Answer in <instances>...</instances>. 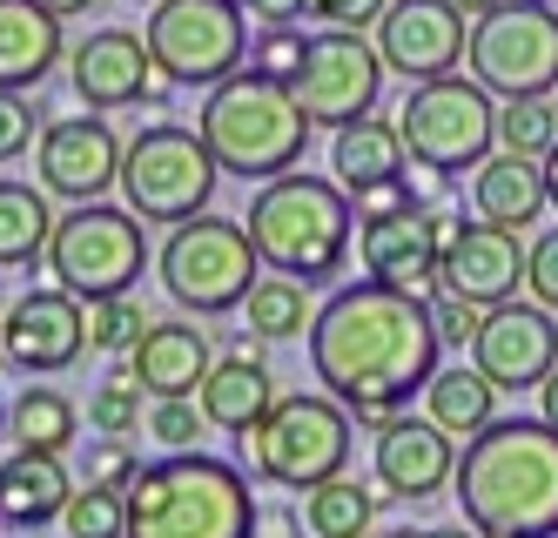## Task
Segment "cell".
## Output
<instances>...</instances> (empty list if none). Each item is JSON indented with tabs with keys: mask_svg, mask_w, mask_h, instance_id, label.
I'll list each match as a JSON object with an SVG mask.
<instances>
[{
	"mask_svg": "<svg viewBox=\"0 0 558 538\" xmlns=\"http://www.w3.org/2000/svg\"><path fill=\"white\" fill-rule=\"evenodd\" d=\"M437 316L424 297L384 283H350L310 323V370L364 431H384L437 378Z\"/></svg>",
	"mask_w": 558,
	"mask_h": 538,
	"instance_id": "1",
	"label": "cell"
},
{
	"mask_svg": "<svg viewBox=\"0 0 558 538\" xmlns=\"http://www.w3.org/2000/svg\"><path fill=\"white\" fill-rule=\"evenodd\" d=\"M451 491L477 538H558V431L545 418H492L458 451Z\"/></svg>",
	"mask_w": 558,
	"mask_h": 538,
	"instance_id": "2",
	"label": "cell"
},
{
	"mask_svg": "<svg viewBox=\"0 0 558 538\" xmlns=\"http://www.w3.org/2000/svg\"><path fill=\"white\" fill-rule=\"evenodd\" d=\"M195 129H203V142H209L222 176H235V182H276V176H290L296 162H303L316 121L296 101L290 81H269L256 68H235L229 81H216V88L203 95Z\"/></svg>",
	"mask_w": 558,
	"mask_h": 538,
	"instance_id": "3",
	"label": "cell"
},
{
	"mask_svg": "<svg viewBox=\"0 0 558 538\" xmlns=\"http://www.w3.org/2000/svg\"><path fill=\"white\" fill-rule=\"evenodd\" d=\"M129 538H256V491L229 458L169 451L129 485Z\"/></svg>",
	"mask_w": 558,
	"mask_h": 538,
	"instance_id": "4",
	"label": "cell"
},
{
	"mask_svg": "<svg viewBox=\"0 0 558 538\" xmlns=\"http://www.w3.org/2000/svg\"><path fill=\"white\" fill-rule=\"evenodd\" d=\"M250 236H256V256L276 276H296V283H330L350 263V242H356V210L343 182L324 176H276L256 189L250 202Z\"/></svg>",
	"mask_w": 558,
	"mask_h": 538,
	"instance_id": "5",
	"label": "cell"
},
{
	"mask_svg": "<svg viewBox=\"0 0 558 538\" xmlns=\"http://www.w3.org/2000/svg\"><path fill=\"white\" fill-rule=\"evenodd\" d=\"M155 270H162V289L189 316H229V310H243L250 289L263 283V256H256L250 223H229V216L175 223Z\"/></svg>",
	"mask_w": 558,
	"mask_h": 538,
	"instance_id": "6",
	"label": "cell"
},
{
	"mask_svg": "<svg viewBox=\"0 0 558 538\" xmlns=\"http://www.w3.org/2000/svg\"><path fill=\"white\" fill-rule=\"evenodd\" d=\"M350 431L356 418L324 391V397H276L269 404V418L256 431H243V458L256 478L269 485H290V491H316L324 478H337L350 465Z\"/></svg>",
	"mask_w": 558,
	"mask_h": 538,
	"instance_id": "7",
	"label": "cell"
},
{
	"mask_svg": "<svg viewBox=\"0 0 558 538\" xmlns=\"http://www.w3.org/2000/svg\"><path fill=\"white\" fill-rule=\"evenodd\" d=\"M397 135H404V155L424 162V169L464 176L498 148V95L477 74H437L417 81L411 101L397 108Z\"/></svg>",
	"mask_w": 558,
	"mask_h": 538,
	"instance_id": "8",
	"label": "cell"
},
{
	"mask_svg": "<svg viewBox=\"0 0 558 538\" xmlns=\"http://www.w3.org/2000/svg\"><path fill=\"white\" fill-rule=\"evenodd\" d=\"M148 55L169 88H216L250 68V8L243 0H155L148 8Z\"/></svg>",
	"mask_w": 558,
	"mask_h": 538,
	"instance_id": "9",
	"label": "cell"
},
{
	"mask_svg": "<svg viewBox=\"0 0 558 538\" xmlns=\"http://www.w3.org/2000/svg\"><path fill=\"white\" fill-rule=\"evenodd\" d=\"M216 155L203 142V129H182V121H155L122 148V195L142 223H189L209 216L216 195Z\"/></svg>",
	"mask_w": 558,
	"mask_h": 538,
	"instance_id": "10",
	"label": "cell"
},
{
	"mask_svg": "<svg viewBox=\"0 0 558 538\" xmlns=\"http://www.w3.org/2000/svg\"><path fill=\"white\" fill-rule=\"evenodd\" d=\"M48 270L82 303H95V297H129V289L142 283V270H148L142 216L135 210H114V202H74V210L54 223Z\"/></svg>",
	"mask_w": 558,
	"mask_h": 538,
	"instance_id": "11",
	"label": "cell"
},
{
	"mask_svg": "<svg viewBox=\"0 0 558 538\" xmlns=\"http://www.w3.org/2000/svg\"><path fill=\"white\" fill-rule=\"evenodd\" d=\"M464 68L498 101L551 95L558 88V8L551 0H505V8L477 14Z\"/></svg>",
	"mask_w": 558,
	"mask_h": 538,
	"instance_id": "12",
	"label": "cell"
},
{
	"mask_svg": "<svg viewBox=\"0 0 558 538\" xmlns=\"http://www.w3.org/2000/svg\"><path fill=\"white\" fill-rule=\"evenodd\" d=\"M464 229L458 210H404L384 223H356V256H364V276L384 289H404V297L437 303L445 297V242Z\"/></svg>",
	"mask_w": 558,
	"mask_h": 538,
	"instance_id": "13",
	"label": "cell"
},
{
	"mask_svg": "<svg viewBox=\"0 0 558 538\" xmlns=\"http://www.w3.org/2000/svg\"><path fill=\"white\" fill-rule=\"evenodd\" d=\"M296 101L310 108V121L324 129H343V121H364L377 108V88H384V55L377 40L364 34H343V27H324L303 55V74L290 81Z\"/></svg>",
	"mask_w": 558,
	"mask_h": 538,
	"instance_id": "14",
	"label": "cell"
},
{
	"mask_svg": "<svg viewBox=\"0 0 558 538\" xmlns=\"http://www.w3.org/2000/svg\"><path fill=\"white\" fill-rule=\"evenodd\" d=\"M88 350V303L74 289H27V297L0 316V357L21 378H61Z\"/></svg>",
	"mask_w": 558,
	"mask_h": 538,
	"instance_id": "15",
	"label": "cell"
},
{
	"mask_svg": "<svg viewBox=\"0 0 558 538\" xmlns=\"http://www.w3.org/2000/svg\"><path fill=\"white\" fill-rule=\"evenodd\" d=\"M122 148L101 115H61L34 142V176L61 202H108V189H122Z\"/></svg>",
	"mask_w": 558,
	"mask_h": 538,
	"instance_id": "16",
	"label": "cell"
},
{
	"mask_svg": "<svg viewBox=\"0 0 558 538\" xmlns=\"http://www.w3.org/2000/svg\"><path fill=\"white\" fill-rule=\"evenodd\" d=\"M377 55H384L390 74H404V81L458 74V61L471 55L464 14L451 8V0H390L384 21H377Z\"/></svg>",
	"mask_w": 558,
	"mask_h": 538,
	"instance_id": "17",
	"label": "cell"
},
{
	"mask_svg": "<svg viewBox=\"0 0 558 538\" xmlns=\"http://www.w3.org/2000/svg\"><path fill=\"white\" fill-rule=\"evenodd\" d=\"M68 81L88 108H135V101H155L169 88L155 55H148V34H129V27H95V34L74 40Z\"/></svg>",
	"mask_w": 558,
	"mask_h": 538,
	"instance_id": "18",
	"label": "cell"
},
{
	"mask_svg": "<svg viewBox=\"0 0 558 538\" xmlns=\"http://www.w3.org/2000/svg\"><path fill=\"white\" fill-rule=\"evenodd\" d=\"M471 363L485 370L498 391H538L558 370V323L545 303H492L485 330L471 344Z\"/></svg>",
	"mask_w": 558,
	"mask_h": 538,
	"instance_id": "19",
	"label": "cell"
},
{
	"mask_svg": "<svg viewBox=\"0 0 558 538\" xmlns=\"http://www.w3.org/2000/svg\"><path fill=\"white\" fill-rule=\"evenodd\" d=\"M371 471L390 499H430V491H445L458 478V438L430 418H411V410H397V418L377 431V451H371Z\"/></svg>",
	"mask_w": 558,
	"mask_h": 538,
	"instance_id": "20",
	"label": "cell"
},
{
	"mask_svg": "<svg viewBox=\"0 0 558 538\" xmlns=\"http://www.w3.org/2000/svg\"><path fill=\"white\" fill-rule=\"evenodd\" d=\"M532 270V250L518 242V229H498L485 216H471L451 242H445V289L451 297H471V303H511L518 283Z\"/></svg>",
	"mask_w": 558,
	"mask_h": 538,
	"instance_id": "21",
	"label": "cell"
},
{
	"mask_svg": "<svg viewBox=\"0 0 558 538\" xmlns=\"http://www.w3.org/2000/svg\"><path fill=\"white\" fill-rule=\"evenodd\" d=\"M209 363H216V350L203 337V323H148L142 344L129 350V378L148 397H195Z\"/></svg>",
	"mask_w": 558,
	"mask_h": 538,
	"instance_id": "22",
	"label": "cell"
},
{
	"mask_svg": "<svg viewBox=\"0 0 558 538\" xmlns=\"http://www.w3.org/2000/svg\"><path fill=\"white\" fill-rule=\"evenodd\" d=\"M68 61L61 14H48L41 0H0V88H41V81Z\"/></svg>",
	"mask_w": 558,
	"mask_h": 538,
	"instance_id": "23",
	"label": "cell"
},
{
	"mask_svg": "<svg viewBox=\"0 0 558 538\" xmlns=\"http://www.w3.org/2000/svg\"><path fill=\"white\" fill-rule=\"evenodd\" d=\"M471 210L498 223V229H518L525 236L551 202H545V162L532 155H511V148H492L485 162H477V176H471Z\"/></svg>",
	"mask_w": 558,
	"mask_h": 538,
	"instance_id": "24",
	"label": "cell"
},
{
	"mask_svg": "<svg viewBox=\"0 0 558 538\" xmlns=\"http://www.w3.org/2000/svg\"><path fill=\"white\" fill-rule=\"evenodd\" d=\"M74 499V478L54 451H14L8 465H0V525L8 531H41L68 512Z\"/></svg>",
	"mask_w": 558,
	"mask_h": 538,
	"instance_id": "25",
	"label": "cell"
},
{
	"mask_svg": "<svg viewBox=\"0 0 558 538\" xmlns=\"http://www.w3.org/2000/svg\"><path fill=\"white\" fill-rule=\"evenodd\" d=\"M195 404H203V418L216 425V431H256L263 418H269V404H276V378L263 370V357H250V350H229V357H216L209 363V378H203V391H195Z\"/></svg>",
	"mask_w": 558,
	"mask_h": 538,
	"instance_id": "26",
	"label": "cell"
},
{
	"mask_svg": "<svg viewBox=\"0 0 558 538\" xmlns=\"http://www.w3.org/2000/svg\"><path fill=\"white\" fill-rule=\"evenodd\" d=\"M424 418L471 444L477 431L498 418V384L477 363H451V370H437V378L424 384Z\"/></svg>",
	"mask_w": 558,
	"mask_h": 538,
	"instance_id": "27",
	"label": "cell"
},
{
	"mask_svg": "<svg viewBox=\"0 0 558 538\" xmlns=\"http://www.w3.org/2000/svg\"><path fill=\"white\" fill-rule=\"evenodd\" d=\"M404 135H397V121H377V115H364V121H343L337 129V142H330V169H337V182H343V195L350 189H364V182H384V176H404Z\"/></svg>",
	"mask_w": 558,
	"mask_h": 538,
	"instance_id": "28",
	"label": "cell"
},
{
	"mask_svg": "<svg viewBox=\"0 0 558 538\" xmlns=\"http://www.w3.org/2000/svg\"><path fill=\"white\" fill-rule=\"evenodd\" d=\"M54 210H48V189L34 182H0V270H27L34 256H48L54 242Z\"/></svg>",
	"mask_w": 558,
	"mask_h": 538,
	"instance_id": "29",
	"label": "cell"
},
{
	"mask_svg": "<svg viewBox=\"0 0 558 538\" xmlns=\"http://www.w3.org/2000/svg\"><path fill=\"white\" fill-rule=\"evenodd\" d=\"M8 438L14 451H61L82 438V410H74V397H61L54 384H27L14 404H8Z\"/></svg>",
	"mask_w": 558,
	"mask_h": 538,
	"instance_id": "30",
	"label": "cell"
},
{
	"mask_svg": "<svg viewBox=\"0 0 558 538\" xmlns=\"http://www.w3.org/2000/svg\"><path fill=\"white\" fill-rule=\"evenodd\" d=\"M377 518V491L356 485V478H324L316 491H303V525L310 538H364Z\"/></svg>",
	"mask_w": 558,
	"mask_h": 538,
	"instance_id": "31",
	"label": "cell"
},
{
	"mask_svg": "<svg viewBox=\"0 0 558 538\" xmlns=\"http://www.w3.org/2000/svg\"><path fill=\"white\" fill-rule=\"evenodd\" d=\"M243 316H250L256 337H269V344L303 337V330L316 323V310H310V283H296V276H263V283L250 289Z\"/></svg>",
	"mask_w": 558,
	"mask_h": 538,
	"instance_id": "32",
	"label": "cell"
},
{
	"mask_svg": "<svg viewBox=\"0 0 558 538\" xmlns=\"http://www.w3.org/2000/svg\"><path fill=\"white\" fill-rule=\"evenodd\" d=\"M498 148L545 162L558 148V101L551 95H525V101H498Z\"/></svg>",
	"mask_w": 558,
	"mask_h": 538,
	"instance_id": "33",
	"label": "cell"
},
{
	"mask_svg": "<svg viewBox=\"0 0 558 538\" xmlns=\"http://www.w3.org/2000/svg\"><path fill=\"white\" fill-rule=\"evenodd\" d=\"M61 531L68 538H129V491L114 485H74V499L61 512Z\"/></svg>",
	"mask_w": 558,
	"mask_h": 538,
	"instance_id": "34",
	"label": "cell"
},
{
	"mask_svg": "<svg viewBox=\"0 0 558 538\" xmlns=\"http://www.w3.org/2000/svg\"><path fill=\"white\" fill-rule=\"evenodd\" d=\"M148 391L129 378H101L95 391H88V431L95 438H135V431H148V404H142Z\"/></svg>",
	"mask_w": 558,
	"mask_h": 538,
	"instance_id": "35",
	"label": "cell"
},
{
	"mask_svg": "<svg viewBox=\"0 0 558 538\" xmlns=\"http://www.w3.org/2000/svg\"><path fill=\"white\" fill-rule=\"evenodd\" d=\"M142 330H148V316H142L135 297H95V303H88V350L129 357V350L142 344Z\"/></svg>",
	"mask_w": 558,
	"mask_h": 538,
	"instance_id": "36",
	"label": "cell"
},
{
	"mask_svg": "<svg viewBox=\"0 0 558 538\" xmlns=\"http://www.w3.org/2000/svg\"><path fill=\"white\" fill-rule=\"evenodd\" d=\"M203 404L195 397H148V438L162 451H195L203 444Z\"/></svg>",
	"mask_w": 558,
	"mask_h": 538,
	"instance_id": "37",
	"label": "cell"
},
{
	"mask_svg": "<svg viewBox=\"0 0 558 538\" xmlns=\"http://www.w3.org/2000/svg\"><path fill=\"white\" fill-rule=\"evenodd\" d=\"M303 55H310V34L303 27H263L250 40V68L269 74V81H296L303 74Z\"/></svg>",
	"mask_w": 558,
	"mask_h": 538,
	"instance_id": "38",
	"label": "cell"
},
{
	"mask_svg": "<svg viewBox=\"0 0 558 538\" xmlns=\"http://www.w3.org/2000/svg\"><path fill=\"white\" fill-rule=\"evenodd\" d=\"M34 142H41V115H34V101L21 88H0V162L27 155Z\"/></svg>",
	"mask_w": 558,
	"mask_h": 538,
	"instance_id": "39",
	"label": "cell"
},
{
	"mask_svg": "<svg viewBox=\"0 0 558 538\" xmlns=\"http://www.w3.org/2000/svg\"><path fill=\"white\" fill-rule=\"evenodd\" d=\"M430 316H437V337H445V350H471L492 310H485V303H471V297H451V289H445V297L430 303Z\"/></svg>",
	"mask_w": 558,
	"mask_h": 538,
	"instance_id": "40",
	"label": "cell"
},
{
	"mask_svg": "<svg viewBox=\"0 0 558 538\" xmlns=\"http://www.w3.org/2000/svg\"><path fill=\"white\" fill-rule=\"evenodd\" d=\"M350 210H356V223H384V216L417 210V202H411V182H404V176H384V182L350 189Z\"/></svg>",
	"mask_w": 558,
	"mask_h": 538,
	"instance_id": "41",
	"label": "cell"
},
{
	"mask_svg": "<svg viewBox=\"0 0 558 538\" xmlns=\"http://www.w3.org/2000/svg\"><path fill=\"white\" fill-rule=\"evenodd\" d=\"M135 471H142V458H135V444H129V438H95V451H88V485L129 491Z\"/></svg>",
	"mask_w": 558,
	"mask_h": 538,
	"instance_id": "42",
	"label": "cell"
},
{
	"mask_svg": "<svg viewBox=\"0 0 558 538\" xmlns=\"http://www.w3.org/2000/svg\"><path fill=\"white\" fill-rule=\"evenodd\" d=\"M390 0H310V21L316 27H343V34H364L384 21Z\"/></svg>",
	"mask_w": 558,
	"mask_h": 538,
	"instance_id": "43",
	"label": "cell"
},
{
	"mask_svg": "<svg viewBox=\"0 0 558 538\" xmlns=\"http://www.w3.org/2000/svg\"><path fill=\"white\" fill-rule=\"evenodd\" d=\"M525 289H532V303H545L558 316V229H545L532 242V270H525Z\"/></svg>",
	"mask_w": 558,
	"mask_h": 538,
	"instance_id": "44",
	"label": "cell"
},
{
	"mask_svg": "<svg viewBox=\"0 0 558 538\" xmlns=\"http://www.w3.org/2000/svg\"><path fill=\"white\" fill-rule=\"evenodd\" d=\"M243 8H250L263 27H303V21H310V0H243Z\"/></svg>",
	"mask_w": 558,
	"mask_h": 538,
	"instance_id": "45",
	"label": "cell"
},
{
	"mask_svg": "<svg viewBox=\"0 0 558 538\" xmlns=\"http://www.w3.org/2000/svg\"><path fill=\"white\" fill-rule=\"evenodd\" d=\"M538 418H545V425L558 431V370H551V378L538 384Z\"/></svg>",
	"mask_w": 558,
	"mask_h": 538,
	"instance_id": "46",
	"label": "cell"
},
{
	"mask_svg": "<svg viewBox=\"0 0 558 538\" xmlns=\"http://www.w3.org/2000/svg\"><path fill=\"white\" fill-rule=\"evenodd\" d=\"M48 14H61V21H74V14H88V8H101V0H41Z\"/></svg>",
	"mask_w": 558,
	"mask_h": 538,
	"instance_id": "47",
	"label": "cell"
},
{
	"mask_svg": "<svg viewBox=\"0 0 558 538\" xmlns=\"http://www.w3.org/2000/svg\"><path fill=\"white\" fill-rule=\"evenodd\" d=\"M545 202H551V216H558V148L545 155Z\"/></svg>",
	"mask_w": 558,
	"mask_h": 538,
	"instance_id": "48",
	"label": "cell"
},
{
	"mask_svg": "<svg viewBox=\"0 0 558 538\" xmlns=\"http://www.w3.org/2000/svg\"><path fill=\"white\" fill-rule=\"evenodd\" d=\"M458 14H492V8H505V0H451Z\"/></svg>",
	"mask_w": 558,
	"mask_h": 538,
	"instance_id": "49",
	"label": "cell"
},
{
	"mask_svg": "<svg viewBox=\"0 0 558 538\" xmlns=\"http://www.w3.org/2000/svg\"><path fill=\"white\" fill-rule=\"evenodd\" d=\"M364 538H371V531H364ZM377 538H424V531H377Z\"/></svg>",
	"mask_w": 558,
	"mask_h": 538,
	"instance_id": "50",
	"label": "cell"
},
{
	"mask_svg": "<svg viewBox=\"0 0 558 538\" xmlns=\"http://www.w3.org/2000/svg\"><path fill=\"white\" fill-rule=\"evenodd\" d=\"M424 538H464V531H424Z\"/></svg>",
	"mask_w": 558,
	"mask_h": 538,
	"instance_id": "51",
	"label": "cell"
},
{
	"mask_svg": "<svg viewBox=\"0 0 558 538\" xmlns=\"http://www.w3.org/2000/svg\"><path fill=\"white\" fill-rule=\"evenodd\" d=\"M0 438H8V404H0Z\"/></svg>",
	"mask_w": 558,
	"mask_h": 538,
	"instance_id": "52",
	"label": "cell"
},
{
	"mask_svg": "<svg viewBox=\"0 0 558 538\" xmlns=\"http://www.w3.org/2000/svg\"><path fill=\"white\" fill-rule=\"evenodd\" d=\"M148 8H155V0H148Z\"/></svg>",
	"mask_w": 558,
	"mask_h": 538,
	"instance_id": "53",
	"label": "cell"
},
{
	"mask_svg": "<svg viewBox=\"0 0 558 538\" xmlns=\"http://www.w3.org/2000/svg\"><path fill=\"white\" fill-rule=\"evenodd\" d=\"M0 531H8V525H0Z\"/></svg>",
	"mask_w": 558,
	"mask_h": 538,
	"instance_id": "54",
	"label": "cell"
}]
</instances>
